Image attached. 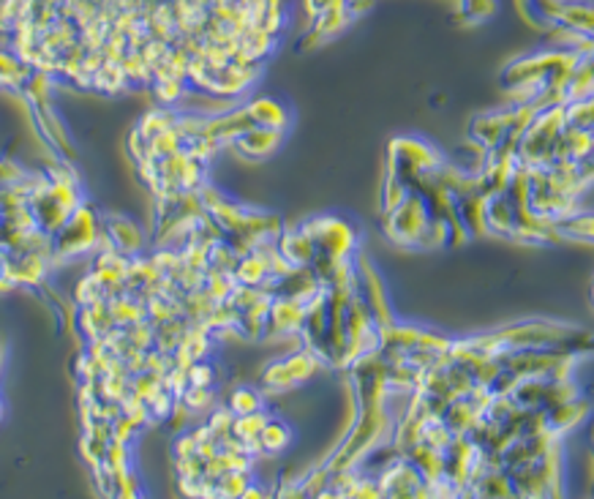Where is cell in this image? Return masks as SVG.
<instances>
[{"instance_id":"6da1fadb","label":"cell","mask_w":594,"mask_h":499,"mask_svg":"<svg viewBox=\"0 0 594 499\" xmlns=\"http://www.w3.org/2000/svg\"><path fill=\"white\" fill-rule=\"evenodd\" d=\"M281 142V132L276 129H265V126H251L246 129L243 134L235 137V145L243 156H251V159H262L268 153H273Z\"/></svg>"},{"instance_id":"7a4b0ae2","label":"cell","mask_w":594,"mask_h":499,"mask_svg":"<svg viewBox=\"0 0 594 499\" xmlns=\"http://www.w3.org/2000/svg\"><path fill=\"white\" fill-rule=\"evenodd\" d=\"M248 115L254 121V126H265V129H276L281 132L287 126V110L273 102V99H259L248 107Z\"/></svg>"},{"instance_id":"3957f363","label":"cell","mask_w":594,"mask_h":499,"mask_svg":"<svg viewBox=\"0 0 594 499\" xmlns=\"http://www.w3.org/2000/svg\"><path fill=\"white\" fill-rule=\"evenodd\" d=\"M28 77V66L25 61H20L12 53H0V85H23Z\"/></svg>"},{"instance_id":"277c9868","label":"cell","mask_w":594,"mask_h":499,"mask_svg":"<svg viewBox=\"0 0 594 499\" xmlns=\"http://www.w3.org/2000/svg\"><path fill=\"white\" fill-rule=\"evenodd\" d=\"M496 9H499L496 0H461V6H458V12L463 15L466 23H482V20L493 17Z\"/></svg>"},{"instance_id":"5b68a950","label":"cell","mask_w":594,"mask_h":499,"mask_svg":"<svg viewBox=\"0 0 594 499\" xmlns=\"http://www.w3.org/2000/svg\"><path fill=\"white\" fill-rule=\"evenodd\" d=\"M259 445L270 453H278L289 445V428L281 423H265L262 434H259Z\"/></svg>"},{"instance_id":"8992f818","label":"cell","mask_w":594,"mask_h":499,"mask_svg":"<svg viewBox=\"0 0 594 499\" xmlns=\"http://www.w3.org/2000/svg\"><path fill=\"white\" fill-rule=\"evenodd\" d=\"M238 417L240 415H251V412H259L262 409V398L254 393V390H248V387H240V390H235V396H232V406H229Z\"/></svg>"},{"instance_id":"52a82bcc","label":"cell","mask_w":594,"mask_h":499,"mask_svg":"<svg viewBox=\"0 0 594 499\" xmlns=\"http://www.w3.org/2000/svg\"><path fill=\"white\" fill-rule=\"evenodd\" d=\"M564 230L575 238L594 240V213H572V219L564 224Z\"/></svg>"},{"instance_id":"ba28073f","label":"cell","mask_w":594,"mask_h":499,"mask_svg":"<svg viewBox=\"0 0 594 499\" xmlns=\"http://www.w3.org/2000/svg\"><path fill=\"white\" fill-rule=\"evenodd\" d=\"M371 6H374V0H344V9H346L349 17H360V15H365Z\"/></svg>"}]
</instances>
